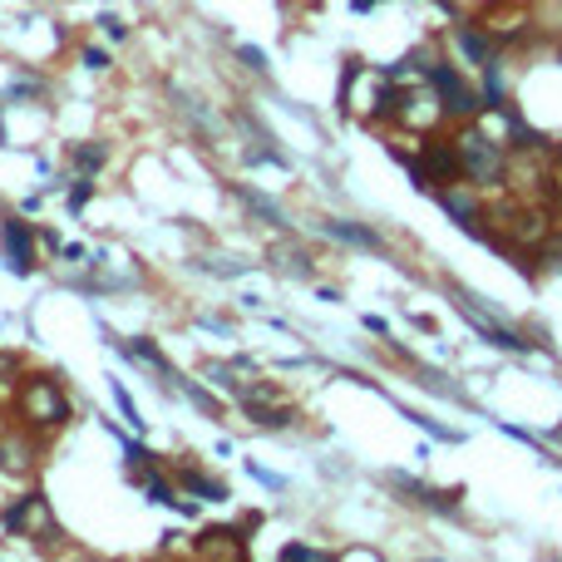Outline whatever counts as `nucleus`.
<instances>
[{
  "label": "nucleus",
  "instance_id": "1",
  "mask_svg": "<svg viewBox=\"0 0 562 562\" xmlns=\"http://www.w3.org/2000/svg\"><path fill=\"white\" fill-rule=\"evenodd\" d=\"M459 168H464L479 188H494L498 178H504V148H498L494 138H484L479 128H469V134L459 138Z\"/></svg>",
  "mask_w": 562,
  "mask_h": 562
},
{
  "label": "nucleus",
  "instance_id": "2",
  "mask_svg": "<svg viewBox=\"0 0 562 562\" xmlns=\"http://www.w3.org/2000/svg\"><path fill=\"white\" fill-rule=\"evenodd\" d=\"M20 415H25L30 425H65L69 400H65V390H59L55 380L35 375V380H25V390H20Z\"/></svg>",
  "mask_w": 562,
  "mask_h": 562
},
{
  "label": "nucleus",
  "instance_id": "3",
  "mask_svg": "<svg viewBox=\"0 0 562 562\" xmlns=\"http://www.w3.org/2000/svg\"><path fill=\"white\" fill-rule=\"evenodd\" d=\"M5 528L15 538H40V543H49V538H55V518H49V504L40 494L15 498V508L5 514Z\"/></svg>",
  "mask_w": 562,
  "mask_h": 562
},
{
  "label": "nucleus",
  "instance_id": "4",
  "mask_svg": "<svg viewBox=\"0 0 562 562\" xmlns=\"http://www.w3.org/2000/svg\"><path fill=\"white\" fill-rule=\"evenodd\" d=\"M415 173V183H454L464 168H459V144H445V138H435V144L419 154V164L409 168Z\"/></svg>",
  "mask_w": 562,
  "mask_h": 562
},
{
  "label": "nucleus",
  "instance_id": "5",
  "mask_svg": "<svg viewBox=\"0 0 562 562\" xmlns=\"http://www.w3.org/2000/svg\"><path fill=\"white\" fill-rule=\"evenodd\" d=\"M429 79L439 85V94H445V109H449V114H464V119H469V114H479V109H484V99H479L474 89H469L449 65H435V69H429Z\"/></svg>",
  "mask_w": 562,
  "mask_h": 562
},
{
  "label": "nucleus",
  "instance_id": "6",
  "mask_svg": "<svg viewBox=\"0 0 562 562\" xmlns=\"http://www.w3.org/2000/svg\"><path fill=\"white\" fill-rule=\"evenodd\" d=\"M0 247H5V267L15 277H30V267H35V237H30L25 223H0Z\"/></svg>",
  "mask_w": 562,
  "mask_h": 562
},
{
  "label": "nucleus",
  "instance_id": "7",
  "mask_svg": "<svg viewBox=\"0 0 562 562\" xmlns=\"http://www.w3.org/2000/svg\"><path fill=\"white\" fill-rule=\"evenodd\" d=\"M198 553L203 558H247V543H243V533L237 528H207L203 538H198Z\"/></svg>",
  "mask_w": 562,
  "mask_h": 562
},
{
  "label": "nucleus",
  "instance_id": "8",
  "mask_svg": "<svg viewBox=\"0 0 562 562\" xmlns=\"http://www.w3.org/2000/svg\"><path fill=\"white\" fill-rule=\"evenodd\" d=\"M439 203H445V213L454 217V223L479 227V203H474V193H464V188H445V193H439Z\"/></svg>",
  "mask_w": 562,
  "mask_h": 562
},
{
  "label": "nucleus",
  "instance_id": "9",
  "mask_svg": "<svg viewBox=\"0 0 562 562\" xmlns=\"http://www.w3.org/2000/svg\"><path fill=\"white\" fill-rule=\"evenodd\" d=\"M395 488H405L415 504H425V508H454L459 504V494H439V488H429V484H409V479H395Z\"/></svg>",
  "mask_w": 562,
  "mask_h": 562
},
{
  "label": "nucleus",
  "instance_id": "10",
  "mask_svg": "<svg viewBox=\"0 0 562 562\" xmlns=\"http://www.w3.org/2000/svg\"><path fill=\"white\" fill-rule=\"evenodd\" d=\"M454 40H459V49H464V55L474 59V65H488V59H494V45H488V40L479 35V30L459 25V30H454Z\"/></svg>",
  "mask_w": 562,
  "mask_h": 562
},
{
  "label": "nucleus",
  "instance_id": "11",
  "mask_svg": "<svg viewBox=\"0 0 562 562\" xmlns=\"http://www.w3.org/2000/svg\"><path fill=\"white\" fill-rule=\"evenodd\" d=\"M0 469H5V474H25V469H30V449L20 445V439H0Z\"/></svg>",
  "mask_w": 562,
  "mask_h": 562
},
{
  "label": "nucleus",
  "instance_id": "12",
  "mask_svg": "<svg viewBox=\"0 0 562 562\" xmlns=\"http://www.w3.org/2000/svg\"><path fill=\"white\" fill-rule=\"evenodd\" d=\"M326 233L330 237H346V243H356V247H380V237L366 233V227H356V223H326Z\"/></svg>",
  "mask_w": 562,
  "mask_h": 562
},
{
  "label": "nucleus",
  "instance_id": "13",
  "mask_svg": "<svg viewBox=\"0 0 562 562\" xmlns=\"http://www.w3.org/2000/svg\"><path fill=\"white\" fill-rule=\"evenodd\" d=\"M183 488L188 494H203V498H227V488L213 484V479H203V474H183Z\"/></svg>",
  "mask_w": 562,
  "mask_h": 562
},
{
  "label": "nucleus",
  "instance_id": "14",
  "mask_svg": "<svg viewBox=\"0 0 562 562\" xmlns=\"http://www.w3.org/2000/svg\"><path fill=\"white\" fill-rule=\"evenodd\" d=\"M128 356H134V360H144V366H154L158 375H168V360H164V350H158L154 340H144V346H134V350H128Z\"/></svg>",
  "mask_w": 562,
  "mask_h": 562
},
{
  "label": "nucleus",
  "instance_id": "15",
  "mask_svg": "<svg viewBox=\"0 0 562 562\" xmlns=\"http://www.w3.org/2000/svg\"><path fill=\"white\" fill-rule=\"evenodd\" d=\"M144 494L154 498V504H178V498H173V488H168L164 479L154 474V469H148V474H144Z\"/></svg>",
  "mask_w": 562,
  "mask_h": 562
},
{
  "label": "nucleus",
  "instance_id": "16",
  "mask_svg": "<svg viewBox=\"0 0 562 562\" xmlns=\"http://www.w3.org/2000/svg\"><path fill=\"white\" fill-rule=\"evenodd\" d=\"M75 164H79V173H94L99 164H104V148H75Z\"/></svg>",
  "mask_w": 562,
  "mask_h": 562
},
{
  "label": "nucleus",
  "instance_id": "17",
  "mask_svg": "<svg viewBox=\"0 0 562 562\" xmlns=\"http://www.w3.org/2000/svg\"><path fill=\"white\" fill-rule=\"evenodd\" d=\"M114 400H119V409H124V419H128V425H144V419H138V409H134V400H128V390H124V385H114Z\"/></svg>",
  "mask_w": 562,
  "mask_h": 562
},
{
  "label": "nucleus",
  "instance_id": "18",
  "mask_svg": "<svg viewBox=\"0 0 562 562\" xmlns=\"http://www.w3.org/2000/svg\"><path fill=\"white\" fill-rule=\"evenodd\" d=\"M281 558H286V562H296V558H321V553H316V548H301V543H291V548H281Z\"/></svg>",
  "mask_w": 562,
  "mask_h": 562
},
{
  "label": "nucleus",
  "instance_id": "19",
  "mask_svg": "<svg viewBox=\"0 0 562 562\" xmlns=\"http://www.w3.org/2000/svg\"><path fill=\"white\" fill-rule=\"evenodd\" d=\"M243 59H247L252 69H267V55H262V49H252V45H243Z\"/></svg>",
  "mask_w": 562,
  "mask_h": 562
},
{
  "label": "nucleus",
  "instance_id": "20",
  "mask_svg": "<svg viewBox=\"0 0 562 562\" xmlns=\"http://www.w3.org/2000/svg\"><path fill=\"white\" fill-rule=\"evenodd\" d=\"M89 193H94V188H89V183H79V188H75V198H69V207H75V213H79V207L89 203Z\"/></svg>",
  "mask_w": 562,
  "mask_h": 562
},
{
  "label": "nucleus",
  "instance_id": "21",
  "mask_svg": "<svg viewBox=\"0 0 562 562\" xmlns=\"http://www.w3.org/2000/svg\"><path fill=\"white\" fill-rule=\"evenodd\" d=\"M85 65H89V69H104L109 55H99V49H85Z\"/></svg>",
  "mask_w": 562,
  "mask_h": 562
},
{
  "label": "nucleus",
  "instance_id": "22",
  "mask_svg": "<svg viewBox=\"0 0 562 562\" xmlns=\"http://www.w3.org/2000/svg\"><path fill=\"white\" fill-rule=\"evenodd\" d=\"M99 25H109V35H114V40H124V35H128V30H124V25H119V20H114V15H104V20H99Z\"/></svg>",
  "mask_w": 562,
  "mask_h": 562
},
{
  "label": "nucleus",
  "instance_id": "23",
  "mask_svg": "<svg viewBox=\"0 0 562 562\" xmlns=\"http://www.w3.org/2000/svg\"><path fill=\"white\" fill-rule=\"evenodd\" d=\"M548 262H553V267H562V243H553V247H548Z\"/></svg>",
  "mask_w": 562,
  "mask_h": 562
},
{
  "label": "nucleus",
  "instance_id": "24",
  "mask_svg": "<svg viewBox=\"0 0 562 562\" xmlns=\"http://www.w3.org/2000/svg\"><path fill=\"white\" fill-rule=\"evenodd\" d=\"M10 370H15V360H10V356H0V375H10Z\"/></svg>",
  "mask_w": 562,
  "mask_h": 562
},
{
  "label": "nucleus",
  "instance_id": "25",
  "mask_svg": "<svg viewBox=\"0 0 562 562\" xmlns=\"http://www.w3.org/2000/svg\"><path fill=\"white\" fill-rule=\"evenodd\" d=\"M350 5H356V10H370V5H375V0H350Z\"/></svg>",
  "mask_w": 562,
  "mask_h": 562
}]
</instances>
